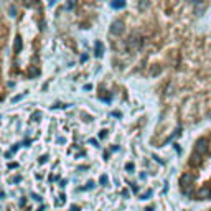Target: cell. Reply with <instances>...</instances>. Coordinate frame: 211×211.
<instances>
[{"label":"cell","instance_id":"1","mask_svg":"<svg viewBox=\"0 0 211 211\" xmlns=\"http://www.w3.org/2000/svg\"><path fill=\"white\" fill-rule=\"evenodd\" d=\"M127 46H129V50H132V51L140 50V46H142V38L137 36V35H132V36L127 40Z\"/></svg>","mask_w":211,"mask_h":211},{"label":"cell","instance_id":"2","mask_svg":"<svg viewBox=\"0 0 211 211\" xmlns=\"http://www.w3.org/2000/svg\"><path fill=\"white\" fill-rule=\"evenodd\" d=\"M193 183V176H191L190 173H185V175H181V178H180V186H181V190L186 191V188Z\"/></svg>","mask_w":211,"mask_h":211},{"label":"cell","instance_id":"3","mask_svg":"<svg viewBox=\"0 0 211 211\" xmlns=\"http://www.w3.org/2000/svg\"><path fill=\"white\" fill-rule=\"evenodd\" d=\"M122 31H124V23H122V20L112 22V25H111V33H112V35H121Z\"/></svg>","mask_w":211,"mask_h":211},{"label":"cell","instance_id":"4","mask_svg":"<svg viewBox=\"0 0 211 211\" xmlns=\"http://www.w3.org/2000/svg\"><path fill=\"white\" fill-rule=\"evenodd\" d=\"M195 152L200 153V155H203V153L206 152V140L205 139H198L195 143Z\"/></svg>","mask_w":211,"mask_h":211},{"label":"cell","instance_id":"5","mask_svg":"<svg viewBox=\"0 0 211 211\" xmlns=\"http://www.w3.org/2000/svg\"><path fill=\"white\" fill-rule=\"evenodd\" d=\"M198 198H200V200H208V198H211V190H209V188H201V190L198 191Z\"/></svg>","mask_w":211,"mask_h":211},{"label":"cell","instance_id":"6","mask_svg":"<svg viewBox=\"0 0 211 211\" xmlns=\"http://www.w3.org/2000/svg\"><path fill=\"white\" fill-rule=\"evenodd\" d=\"M111 7L114 8V10H121V8L126 7V0H112Z\"/></svg>","mask_w":211,"mask_h":211},{"label":"cell","instance_id":"7","mask_svg":"<svg viewBox=\"0 0 211 211\" xmlns=\"http://www.w3.org/2000/svg\"><path fill=\"white\" fill-rule=\"evenodd\" d=\"M201 155L200 153H196V152H193V157H191V160H190V163L193 165V167H198L200 163H201V158H200Z\"/></svg>","mask_w":211,"mask_h":211},{"label":"cell","instance_id":"8","mask_svg":"<svg viewBox=\"0 0 211 211\" xmlns=\"http://www.w3.org/2000/svg\"><path fill=\"white\" fill-rule=\"evenodd\" d=\"M102 55H104V45L101 41H97V43H96V56L101 58Z\"/></svg>","mask_w":211,"mask_h":211},{"label":"cell","instance_id":"9","mask_svg":"<svg viewBox=\"0 0 211 211\" xmlns=\"http://www.w3.org/2000/svg\"><path fill=\"white\" fill-rule=\"evenodd\" d=\"M13 50H15V53H18V51L22 50V38L20 36L15 38V46H13Z\"/></svg>","mask_w":211,"mask_h":211},{"label":"cell","instance_id":"10","mask_svg":"<svg viewBox=\"0 0 211 211\" xmlns=\"http://www.w3.org/2000/svg\"><path fill=\"white\" fill-rule=\"evenodd\" d=\"M148 5H150V2H148V0H140V3H139V10H145Z\"/></svg>","mask_w":211,"mask_h":211},{"label":"cell","instance_id":"11","mask_svg":"<svg viewBox=\"0 0 211 211\" xmlns=\"http://www.w3.org/2000/svg\"><path fill=\"white\" fill-rule=\"evenodd\" d=\"M101 185H107V175H101Z\"/></svg>","mask_w":211,"mask_h":211},{"label":"cell","instance_id":"12","mask_svg":"<svg viewBox=\"0 0 211 211\" xmlns=\"http://www.w3.org/2000/svg\"><path fill=\"white\" fill-rule=\"evenodd\" d=\"M126 170L127 172H134V163H132V162H129V163L126 165Z\"/></svg>","mask_w":211,"mask_h":211},{"label":"cell","instance_id":"13","mask_svg":"<svg viewBox=\"0 0 211 211\" xmlns=\"http://www.w3.org/2000/svg\"><path fill=\"white\" fill-rule=\"evenodd\" d=\"M150 196H152V190H148L145 195H142V200H148V198H150Z\"/></svg>","mask_w":211,"mask_h":211},{"label":"cell","instance_id":"14","mask_svg":"<svg viewBox=\"0 0 211 211\" xmlns=\"http://www.w3.org/2000/svg\"><path fill=\"white\" fill-rule=\"evenodd\" d=\"M129 185H130V188H132V191H134V193H137V191H139V190H137V185H135V183H129Z\"/></svg>","mask_w":211,"mask_h":211},{"label":"cell","instance_id":"15","mask_svg":"<svg viewBox=\"0 0 211 211\" xmlns=\"http://www.w3.org/2000/svg\"><path fill=\"white\" fill-rule=\"evenodd\" d=\"M158 73H160V68H155L153 71H150V74H153V76H157Z\"/></svg>","mask_w":211,"mask_h":211},{"label":"cell","instance_id":"16","mask_svg":"<svg viewBox=\"0 0 211 211\" xmlns=\"http://www.w3.org/2000/svg\"><path fill=\"white\" fill-rule=\"evenodd\" d=\"M71 7H74V2H68V3H66V8H71Z\"/></svg>","mask_w":211,"mask_h":211},{"label":"cell","instance_id":"17","mask_svg":"<svg viewBox=\"0 0 211 211\" xmlns=\"http://www.w3.org/2000/svg\"><path fill=\"white\" fill-rule=\"evenodd\" d=\"M94 188V183H93V181H89V183H88V190H93Z\"/></svg>","mask_w":211,"mask_h":211},{"label":"cell","instance_id":"18","mask_svg":"<svg viewBox=\"0 0 211 211\" xmlns=\"http://www.w3.org/2000/svg\"><path fill=\"white\" fill-rule=\"evenodd\" d=\"M10 15H12V17H15V15H17V13H15V8H13V7L10 8Z\"/></svg>","mask_w":211,"mask_h":211},{"label":"cell","instance_id":"19","mask_svg":"<svg viewBox=\"0 0 211 211\" xmlns=\"http://www.w3.org/2000/svg\"><path fill=\"white\" fill-rule=\"evenodd\" d=\"M89 143H93V145H97V140H96V139H91Z\"/></svg>","mask_w":211,"mask_h":211},{"label":"cell","instance_id":"20","mask_svg":"<svg viewBox=\"0 0 211 211\" xmlns=\"http://www.w3.org/2000/svg\"><path fill=\"white\" fill-rule=\"evenodd\" d=\"M104 137H107V132H106V130L101 132V139H104Z\"/></svg>","mask_w":211,"mask_h":211},{"label":"cell","instance_id":"21","mask_svg":"<svg viewBox=\"0 0 211 211\" xmlns=\"http://www.w3.org/2000/svg\"><path fill=\"white\" fill-rule=\"evenodd\" d=\"M71 211H79V206H76V205L71 206Z\"/></svg>","mask_w":211,"mask_h":211},{"label":"cell","instance_id":"22","mask_svg":"<svg viewBox=\"0 0 211 211\" xmlns=\"http://www.w3.org/2000/svg\"><path fill=\"white\" fill-rule=\"evenodd\" d=\"M22 99V96H15V97H13V102H17V101H20Z\"/></svg>","mask_w":211,"mask_h":211},{"label":"cell","instance_id":"23","mask_svg":"<svg viewBox=\"0 0 211 211\" xmlns=\"http://www.w3.org/2000/svg\"><path fill=\"white\" fill-rule=\"evenodd\" d=\"M191 2H193V3H196V5H198V3H201V0H191Z\"/></svg>","mask_w":211,"mask_h":211},{"label":"cell","instance_id":"24","mask_svg":"<svg viewBox=\"0 0 211 211\" xmlns=\"http://www.w3.org/2000/svg\"><path fill=\"white\" fill-rule=\"evenodd\" d=\"M55 2H56V0H48V3H50V5H53Z\"/></svg>","mask_w":211,"mask_h":211}]
</instances>
